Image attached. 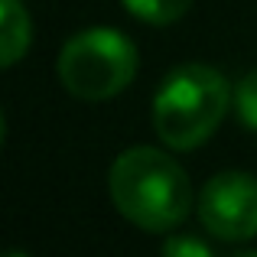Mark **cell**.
<instances>
[{
	"label": "cell",
	"mask_w": 257,
	"mask_h": 257,
	"mask_svg": "<svg viewBox=\"0 0 257 257\" xmlns=\"http://www.w3.org/2000/svg\"><path fill=\"white\" fill-rule=\"evenodd\" d=\"M120 4L134 20L147 26H173L189 13L192 0H120Z\"/></svg>",
	"instance_id": "obj_6"
},
{
	"label": "cell",
	"mask_w": 257,
	"mask_h": 257,
	"mask_svg": "<svg viewBox=\"0 0 257 257\" xmlns=\"http://www.w3.org/2000/svg\"><path fill=\"white\" fill-rule=\"evenodd\" d=\"M111 202L134 228L147 234L173 231L192 212V182L186 170L157 147H131L107 173Z\"/></svg>",
	"instance_id": "obj_1"
},
{
	"label": "cell",
	"mask_w": 257,
	"mask_h": 257,
	"mask_svg": "<svg viewBox=\"0 0 257 257\" xmlns=\"http://www.w3.org/2000/svg\"><path fill=\"white\" fill-rule=\"evenodd\" d=\"M228 257H257V251H251V247H244V251H234V254H228Z\"/></svg>",
	"instance_id": "obj_9"
},
{
	"label": "cell",
	"mask_w": 257,
	"mask_h": 257,
	"mask_svg": "<svg viewBox=\"0 0 257 257\" xmlns=\"http://www.w3.org/2000/svg\"><path fill=\"white\" fill-rule=\"evenodd\" d=\"M199 221L212 238L241 244L257 238V176L225 170L202 186L195 199Z\"/></svg>",
	"instance_id": "obj_4"
},
{
	"label": "cell",
	"mask_w": 257,
	"mask_h": 257,
	"mask_svg": "<svg viewBox=\"0 0 257 257\" xmlns=\"http://www.w3.org/2000/svg\"><path fill=\"white\" fill-rule=\"evenodd\" d=\"M4 257H30V254H26V251H17V247H10V251H7Z\"/></svg>",
	"instance_id": "obj_10"
},
{
	"label": "cell",
	"mask_w": 257,
	"mask_h": 257,
	"mask_svg": "<svg viewBox=\"0 0 257 257\" xmlns=\"http://www.w3.org/2000/svg\"><path fill=\"white\" fill-rule=\"evenodd\" d=\"M234 111L251 134H257V69L244 72L234 85Z\"/></svg>",
	"instance_id": "obj_7"
},
{
	"label": "cell",
	"mask_w": 257,
	"mask_h": 257,
	"mask_svg": "<svg viewBox=\"0 0 257 257\" xmlns=\"http://www.w3.org/2000/svg\"><path fill=\"white\" fill-rule=\"evenodd\" d=\"M33 20L23 0H0V65L13 69L30 52Z\"/></svg>",
	"instance_id": "obj_5"
},
{
	"label": "cell",
	"mask_w": 257,
	"mask_h": 257,
	"mask_svg": "<svg viewBox=\"0 0 257 257\" xmlns=\"http://www.w3.org/2000/svg\"><path fill=\"white\" fill-rule=\"evenodd\" d=\"M234 91L218 69L202 62L176 65L153 94V131L170 150H195L221 127Z\"/></svg>",
	"instance_id": "obj_2"
},
{
	"label": "cell",
	"mask_w": 257,
	"mask_h": 257,
	"mask_svg": "<svg viewBox=\"0 0 257 257\" xmlns=\"http://www.w3.org/2000/svg\"><path fill=\"white\" fill-rule=\"evenodd\" d=\"M137 46L111 26H91L65 39L59 52V82L78 101L98 104L124 91L137 75Z\"/></svg>",
	"instance_id": "obj_3"
},
{
	"label": "cell",
	"mask_w": 257,
	"mask_h": 257,
	"mask_svg": "<svg viewBox=\"0 0 257 257\" xmlns=\"http://www.w3.org/2000/svg\"><path fill=\"white\" fill-rule=\"evenodd\" d=\"M160 257H215V251L195 234H170Z\"/></svg>",
	"instance_id": "obj_8"
}]
</instances>
